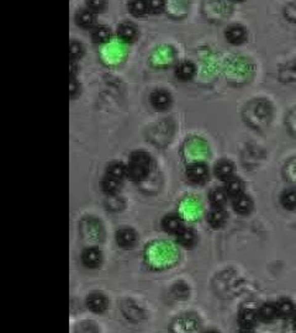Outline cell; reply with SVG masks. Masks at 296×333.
Returning <instances> with one entry per match:
<instances>
[{
	"mask_svg": "<svg viewBox=\"0 0 296 333\" xmlns=\"http://www.w3.org/2000/svg\"><path fill=\"white\" fill-rule=\"evenodd\" d=\"M225 36H226L227 41L231 44L240 45L247 40V31L241 25H231L230 27H227Z\"/></svg>",
	"mask_w": 296,
	"mask_h": 333,
	"instance_id": "12",
	"label": "cell"
},
{
	"mask_svg": "<svg viewBox=\"0 0 296 333\" xmlns=\"http://www.w3.org/2000/svg\"><path fill=\"white\" fill-rule=\"evenodd\" d=\"M77 25L83 28H90L95 22V16H94L93 11L88 10H82L77 14L76 16Z\"/></svg>",
	"mask_w": 296,
	"mask_h": 333,
	"instance_id": "23",
	"label": "cell"
},
{
	"mask_svg": "<svg viewBox=\"0 0 296 333\" xmlns=\"http://www.w3.org/2000/svg\"><path fill=\"white\" fill-rule=\"evenodd\" d=\"M148 9H150V13H153V14L161 13L162 10L166 9V3H163V2H148Z\"/></svg>",
	"mask_w": 296,
	"mask_h": 333,
	"instance_id": "37",
	"label": "cell"
},
{
	"mask_svg": "<svg viewBox=\"0 0 296 333\" xmlns=\"http://www.w3.org/2000/svg\"><path fill=\"white\" fill-rule=\"evenodd\" d=\"M243 116L253 129H263L272 119V105L267 100H254L247 105Z\"/></svg>",
	"mask_w": 296,
	"mask_h": 333,
	"instance_id": "2",
	"label": "cell"
},
{
	"mask_svg": "<svg viewBox=\"0 0 296 333\" xmlns=\"http://www.w3.org/2000/svg\"><path fill=\"white\" fill-rule=\"evenodd\" d=\"M144 255L147 264L156 269L169 268L179 259L178 249L166 241H156L147 244Z\"/></svg>",
	"mask_w": 296,
	"mask_h": 333,
	"instance_id": "1",
	"label": "cell"
},
{
	"mask_svg": "<svg viewBox=\"0 0 296 333\" xmlns=\"http://www.w3.org/2000/svg\"><path fill=\"white\" fill-rule=\"evenodd\" d=\"M196 324H198V320L192 316H184V317H180L179 320H176V328L180 326H184L180 331H195L196 329ZM175 328V329H176ZM174 329V331H175Z\"/></svg>",
	"mask_w": 296,
	"mask_h": 333,
	"instance_id": "32",
	"label": "cell"
},
{
	"mask_svg": "<svg viewBox=\"0 0 296 333\" xmlns=\"http://www.w3.org/2000/svg\"><path fill=\"white\" fill-rule=\"evenodd\" d=\"M187 176L192 183L204 184L209 179V169L201 162L192 163L187 169Z\"/></svg>",
	"mask_w": 296,
	"mask_h": 333,
	"instance_id": "9",
	"label": "cell"
},
{
	"mask_svg": "<svg viewBox=\"0 0 296 333\" xmlns=\"http://www.w3.org/2000/svg\"><path fill=\"white\" fill-rule=\"evenodd\" d=\"M175 76L180 81H190L195 76V65L192 62H183L176 67Z\"/></svg>",
	"mask_w": 296,
	"mask_h": 333,
	"instance_id": "20",
	"label": "cell"
},
{
	"mask_svg": "<svg viewBox=\"0 0 296 333\" xmlns=\"http://www.w3.org/2000/svg\"><path fill=\"white\" fill-rule=\"evenodd\" d=\"M281 205L287 210L296 209V189H289L281 195Z\"/></svg>",
	"mask_w": 296,
	"mask_h": 333,
	"instance_id": "31",
	"label": "cell"
},
{
	"mask_svg": "<svg viewBox=\"0 0 296 333\" xmlns=\"http://www.w3.org/2000/svg\"><path fill=\"white\" fill-rule=\"evenodd\" d=\"M227 195L229 194L226 193V190L216 188V189L211 190V193H210V201H211V204L215 207H222L226 204Z\"/></svg>",
	"mask_w": 296,
	"mask_h": 333,
	"instance_id": "30",
	"label": "cell"
},
{
	"mask_svg": "<svg viewBox=\"0 0 296 333\" xmlns=\"http://www.w3.org/2000/svg\"><path fill=\"white\" fill-rule=\"evenodd\" d=\"M82 55H83V46L79 42H72L70 44V57H72V59L81 58Z\"/></svg>",
	"mask_w": 296,
	"mask_h": 333,
	"instance_id": "36",
	"label": "cell"
},
{
	"mask_svg": "<svg viewBox=\"0 0 296 333\" xmlns=\"http://www.w3.org/2000/svg\"><path fill=\"white\" fill-rule=\"evenodd\" d=\"M87 306L94 312H104L107 307V300L100 292H93L87 298Z\"/></svg>",
	"mask_w": 296,
	"mask_h": 333,
	"instance_id": "14",
	"label": "cell"
},
{
	"mask_svg": "<svg viewBox=\"0 0 296 333\" xmlns=\"http://www.w3.org/2000/svg\"><path fill=\"white\" fill-rule=\"evenodd\" d=\"M151 104L157 110H167L172 104V96L166 90H156L151 94Z\"/></svg>",
	"mask_w": 296,
	"mask_h": 333,
	"instance_id": "11",
	"label": "cell"
},
{
	"mask_svg": "<svg viewBox=\"0 0 296 333\" xmlns=\"http://www.w3.org/2000/svg\"><path fill=\"white\" fill-rule=\"evenodd\" d=\"M209 155V148L201 138H192L185 143L184 156L185 158L193 161V163L200 162L203 158H206Z\"/></svg>",
	"mask_w": 296,
	"mask_h": 333,
	"instance_id": "6",
	"label": "cell"
},
{
	"mask_svg": "<svg viewBox=\"0 0 296 333\" xmlns=\"http://www.w3.org/2000/svg\"><path fill=\"white\" fill-rule=\"evenodd\" d=\"M227 220V215L226 212L222 210V207H215V209L211 210L207 216V221H209L210 226L212 229H220L225 225V222Z\"/></svg>",
	"mask_w": 296,
	"mask_h": 333,
	"instance_id": "18",
	"label": "cell"
},
{
	"mask_svg": "<svg viewBox=\"0 0 296 333\" xmlns=\"http://www.w3.org/2000/svg\"><path fill=\"white\" fill-rule=\"evenodd\" d=\"M284 174H285V178L287 180L296 183V158L291 159V161L286 164L285 169H284Z\"/></svg>",
	"mask_w": 296,
	"mask_h": 333,
	"instance_id": "34",
	"label": "cell"
},
{
	"mask_svg": "<svg viewBox=\"0 0 296 333\" xmlns=\"http://www.w3.org/2000/svg\"><path fill=\"white\" fill-rule=\"evenodd\" d=\"M258 318V311L257 310L252 309V307H246L241 311L240 314V322L242 326H253Z\"/></svg>",
	"mask_w": 296,
	"mask_h": 333,
	"instance_id": "25",
	"label": "cell"
},
{
	"mask_svg": "<svg viewBox=\"0 0 296 333\" xmlns=\"http://www.w3.org/2000/svg\"><path fill=\"white\" fill-rule=\"evenodd\" d=\"M127 56V50L125 45L120 41L110 42L102 48L101 58L107 65H118L120 64Z\"/></svg>",
	"mask_w": 296,
	"mask_h": 333,
	"instance_id": "5",
	"label": "cell"
},
{
	"mask_svg": "<svg viewBox=\"0 0 296 333\" xmlns=\"http://www.w3.org/2000/svg\"><path fill=\"white\" fill-rule=\"evenodd\" d=\"M137 27L131 22H124L118 28V36L122 44H130L137 39Z\"/></svg>",
	"mask_w": 296,
	"mask_h": 333,
	"instance_id": "13",
	"label": "cell"
},
{
	"mask_svg": "<svg viewBox=\"0 0 296 333\" xmlns=\"http://www.w3.org/2000/svg\"><path fill=\"white\" fill-rule=\"evenodd\" d=\"M121 180H118V179L110 178V176L105 175L104 180H102V189L106 194L109 195H115L116 193L120 190L121 188Z\"/></svg>",
	"mask_w": 296,
	"mask_h": 333,
	"instance_id": "29",
	"label": "cell"
},
{
	"mask_svg": "<svg viewBox=\"0 0 296 333\" xmlns=\"http://www.w3.org/2000/svg\"><path fill=\"white\" fill-rule=\"evenodd\" d=\"M176 240L184 247H192L195 243L196 236L190 229H181L176 233Z\"/></svg>",
	"mask_w": 296,
	"mask_h": 333,
	"instance_id": "27",
	"label": "cell"
},
{
	"mask_svg": "<svg viewBox=\"0 0 296 333\" xmlns=\"http://www.w3.org/2000/svg\"><path fill=\"white\" fill-rule=\"evenodd\" d=\"M164 231L169 233H178L183 229V221H181L180 215H168L163 218L162 222Z\"/></svg>",
	"mask_w": 296,
	"mask_h": 333,
	"instance_id": "17",
	"label": "cell"
},
{
	"mask_svg": "<svg viewBox=\"0 0 296 333\" xmlns=\"http://www.w3.org/2000/svg\"><path fill=\"white\" fill-rule=\"evenodd\" d=\"M151 169V157L146 152H135L131 155L126 167V176L133 181H142L146 179Z\"/></svg>",
	"mask_w": 296,
	"mask_h": 333,
	"instance_id": "3",
	"label": "cell"
},
{
	"mask_svg": "<svg viewBox=\"0 0 296 333\" xmlns=\"http://www.w3.org/2000/svg\"><path fill=\"white\" fill-rule=\"evenodd\" d=\"M137 241V236L135 231L130 229H124L116 233V242L122 248H132Z\"/></svg>",
	"mask_w": 296,
	"mask_h": 333,
	"instance_id": "15",
	"label": "cell"
},
{
	"mask_svg": "<svg viewBox=\"0 0 296 333\" xmlns=\"http://www.w3.org/2000/svg\"><path fill=\"white\" fill-rule=\"evenodd\" d=\"M92 37L95 44H107L111 40V31L106 26H98L94 28Z\"/></svg>",
	"mask_w": 296,
	"mask_h": 333,
	"instance_id": "26",
	"label": "cell"
},
{
	"mask_svg": "<svg viewBox=\"0 0 296 333\" xmlns=\"http://www.w3.org/2000/svg\"><path fill=\"white\" fill-rule=\"evenodd\" d=\"M233 209H235L236 212L240 213V215H247V213H249L253 209L252 199L246 194L236 196L235 200H233Z\"/></svg>",
	"mask_w": 296,
	"mask_h": 333,
	"instance_id": "16",
	"label": "cell"
},
{
	"mask_svg": "<svg viewBox=\"0 0 296 333\" xmlns=\"http://www.w3.org/2000/svg\"><path fill=\"white\" fill-rule=\"evenodd\" d=\"M215 175L221 180H227L233 175V164L230 161H220L215 166Z\"/></svg>",
	"mask_w": 296,
	"mask_h": 333,
	"instance_id": "21",
	"label": "cell"
},
{
	"mask_svg": "<svg viewBox=\"0 0 296 333\" xmlns=\"http://www.w3.org/2000/svg\"><path fill=\"white\" fill-rule=\"evenodd\" d=\"M130 11L135 16H144L150 13L147 2H131L129 4Z\"/></svg>",
	"mask_w": 296,
	"mask_h": 333,
	"instance_id": "33",
	"label": "cell"
},
{
	"mask_svg": "<svg viewBox=\"0 0 296 333\" xmlns=\"http://www.w3.org/2000/svg\"><path fill=\"white\" fill-rule=\"evenodd\" d=\"M174 59L175 51L173 50V47L164 45V46H159L153 51L150 61L155 68H166L169 67L174 62Z\"/></svg>",
	"mask_w": 296,
	"mask_h": 333,
	"instance_id": "7",
	"label": "cell"
},
{
	"mask_svg": "<svg viewBox=\"0 0 296 333\" xmlns=\"http://www.w3.org/2000/svg\"><path fill=\"white\" fill-rule=\"evenodd\" d=\"M294 327H295V329H296V314L294 315Z\"/></svg>",
	"mask_w": 296,
	"mask_h": 333,
	"instance_id": "40",
	"label": "cell"
},
{
	"mask_svg": "<svg viewBox=\"0 0 296 333\" xmlns=\"http://www.w3.org/2000/svg\"><path fill=\"white\" fill-rule=\"evenodd\" d=\"M106 175L110 176V178L118 179V180L122 181V179L126 176V167L122 163H119V162L110 164L106 170Z\"/></svg>",
	"mask_w": 296,
	"mask_h": 333,
	"instance_id": "28",
	"label": "cell"
},
{
	"mask_svg": "<svg viewBox=\"0 0 296 333\" xmlns=\"http://www.w3.org/2000/svg\"><path fill=\"white\" fill-rule=\"evenodd\" d=\"M124 314L127 318H135L138 320L139 316H141V311L138 310V307L136 305H124Z\"/></svg>",
	"mask_w": 296,
	"mask_h": 333,
	"instance_id": "35",
	"label": "cell"
},
{
	"mask_svg": "<svg viewBox=\"0 0 296 333\" xmlns=\"http://www.w3.org/2000/svg\"><path fill=\"white\" fill-rule=\"evenodd\" d=\"M277 309H278V317L281 318H290L294 317V315L296 314V307L295 304L292 303L291 300L289 299H283L277 304Z\"/></svg>",
	"mask_w": 296,
	"mask_h": 333,
	"instance_id": "19",
	"label": "cell"
},
{
	"mask_svg": "<svg viewBox=\"0 0 296 333\" xmlns=\"http://www.w3.org/2000/svg\"><path fill=\"white\" fill-rule=\"evenodd\" d=\"M258 317L263 321H273L278 317V309L277 304H264L261 309L258 310Z\"/></svg>",
	"mask_w": 296,
	"mask_h": 333,
	"instance_id": "24",
	"label": "cell"
},
{
	"mask_svg": "<svg viewBox=\"0 0 296 333\" xmlns=\"http://www.w3.org/2000/svg\"><path fill=\"white\" fill-rule=\"evenodd\" d=\"M105 3L104 2H89L88 3V8L90 11H101L104 9Z\"/></svg>",
	"mask_w": 296,
	"mask_h": 333,
	"instance_id": "38",
	"label": "cell"
},
{
	"mask_svg": "<svg viewBox=\"0 0 296 333\" xmlns=\"http://www.w3.org/2000/svg\"><path fill=\"white\" fill-rule=\"evenodd\" d=\"M82 238L88 243H100L104 238V229L101 222L94 217H87L81 221Z\"/></svg>",
	"mask_w": 296,
	"mask_h": 333,
	"instance_id": "4",
	"label": "cell"
},
{
	"mask_svg": "<svg viewBox=\"0 0 296 333\" xmlns=\"http://www.w3.org/2000/svg\"><path fill=\"white\" fill-rule=\"evenodd\" d=\"M102 253L95 247H88L82 253V262L88 268H96L101 264Z\"/></svg>",
	"mask_w": 296,
	"mask_h": 333,
	"instance_id": "10",
	"label": "cell"
},
{
	"mask_svg": "<svg viewBox=\"0 0 296 333\" xmlns=\"http://www.w3.org/2000/svg\"><path fill=\"white\" fill-rule=\"evenodd\" d=\"M201 215V204L195 198H187L180 203V216L190 221L198 220Z\"/></svg>",
	"mask_w": 296,
	"mask_h": 333,
	"instance_id": "8",
	"label": "cell"
},
{
	"mask_svg": "<svg viewBox=\"0 0 296 333\" xmlns=\"http://www.w3.org/2000/svg\"><path fill=\"white\" fill-rule=\"evenodd\" d=\"M69 93H70V96H72V98H76L77 94L79 93V84L77 83L76 79H74V77H72V79H70Z\"/></svg>",
	"mask_w": 296,
	"mask_h": 333,
	"instance_id": "39",
	"label": "cell"
},
{
	"mask_svg": "<svg viewBox=\"0 0 296 333\" xmlns=\"http://www.w3.org/2000/svg\"><path fill=\"white\" fill-rule=\"evenodd\" d=\"M225 190L230 196H238L242 194L243 192V183L241 181V179L236 178V176H231L226 180L225 184Z\"/></svg>",
	"mask_w": 296,
	"mask_h": 333,
	"instance_id": "22",
	"label": "cell"
}]
</instances>
